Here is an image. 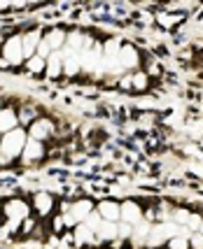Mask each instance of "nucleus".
I'll return each instance as SVG.
<instances>
[{"instance_id": "obj_1", "label": "nucleus", "mask_w": 203, "mask_h": 249, "mask_svg": "<svg viewBox=\"0 0 203 249\" xmlns=\"http://www.w3.org/2000/svg\"><path fill=\"white\" fill-rule=\"evenodd\" d=\"M26 142H28V130L23 128V126H19V128L10 130V133H2V140H0V152L5 154L7 159L17 161V159H21Z\"/></svg>"}, {"instance_id": "obj_2", "label": "nucleus", "mask_w": 203, "mask_h": 249, "mask_svg": "<svg viewBox=\"0 0 203 249\" xmlns=\"http://www.w3.org/2000/svg\"><path fill=\"white\" fill-rule=\"evenodd\" d=\"M31 203L28 200H23V198H10V200H5L2 203V217L10 221L12 226L19 228L23 219L31 217Z\"/></svg>"}, {"instance_id": "obj_3", "label": "nucleus", "mask_w": 203, "mask_h": 249, "mask_svg": "<svg viewBox=\"0 0 203 249\" xmlns=\"http://www.w3.org/2000/svg\"><path fill=\"white\" fill-rule=\"evenodd\" d=\"M0 54H2V58H5V61H7L10 65H14V68H17V65H23V63H26L21 35H10V37H5V44H2Z\"/></svg>"}, {"instance_id": "obj_4", "label": "nucleus", "mask_w": 203, "mask_h": 249, "mask_svg": "<svg viewBox=\"0 0 203 249\" xmlns=\"http://www.w3.org/2000/svg\"><path fill=\"white\" fill-rule=\"evenodd\" d=\"M117 63L124 72H128V70L136 72L140 68V63H142V54L133 44H122V49H119V54H117Z\"/></svg>"}, {"instance_id": "obj_5", "label": "nucleus", "mask_w": 203, "mask_h": 249, "mask_svg": "<svg viewBox=\"0 0 203 249\" xmlns=\"http://www.w3.org/2000/svg\"><path fill=\"white\" fill-rule=\"evenodd\" d=\"M26 130H28V138H35V140L47 142L49 138H54V133H56V124H54L49 117H38V119L33 121Z\"/></svg>"}, {"instance_id": "obj_6", "label": "nucleus", "mask_w": 203, "mask_h": 249, "mask_svg": "<svg viewBox=\"0 0 203 249\" xmlns=\"http://www.w3.org/2000/svg\"><path fill=\"white\" fill-rule=\"evenodd\" d=\"M31 207L35 210V214H40V217H49L54 210H56V198H54L49 191H38V194L33 196Z\"/></svg>"}, {"instance_id": "obj_7", "label": "nucleus", "mask_w": 203, "mask_h": 249, "mask_svg": "<svg viewBox=\"0 0 203 249\" xmlns=\"http://www.w3.org/2000/svg\"><path fill=\"white\" fill-rule=\"evenodd\" d=\"M122 221H126L131 226L145 221V207L140 205L138 200H124L122 203Z\"/></svg>"}, {"instance_id": "obj_8", "label": "nucleus", "mask_w": 203, "mask_h": 249, "mask_svg": "<svg viewBox=\"0 0 203 249\" xmlns=\"http://www.w3.org/2000/svg\"><path fill=\"white\" fill-rule=\"evenodd\" d=\"M47 156V147H44L42 140H35V138H28L26 147H23L21 161L23 163H40Z\"/></svg>"}, {"instance_id": "obj_9", "label": "nucleus", "mask_w": 203, "mask_h": 249, "mask_svg": "<svg viewBox=\"0 0 203 249\" xmlns=\"http://www.w3.org/2000/svg\"><path fill=\"white\" fill-rule=\"evenodd\" d=\"M73 242H75V247H86V245H94L96 242V231L84 224V221H80L75 228H73Z\"/></svg>"}, {"instance_id": "obj_10", "label": "nucleus", "mask_w": 203, "mask_h": 249, "mask_svg": "<svg viewBox=\"0 0 203 249\" xmlns=\"http://www.w3.org/2000/svg\"><path fill=\"white\" fill-rule=\"evenodd\" d=\"M96 212L105 221H122V203H117V200H110V198L101 200L96 205Z\"/></svg>"}, {"instance_id": "obj_11", "label": "nucleus", "mask_w": 203, "mask_h": 249, "mask_svg": "<svg viewBox=\"0 0 203 249\" xmlns=\"http://www.w3.org/2000/svg\"><path fill=\"white\" fill-rule=\"evenodd\" d=\"M42 31L40 28H31V31L21 33V42H23V56L26 58H31L35 56V49H38V44L42 42Z\"/></svg>"}, {"instance_id": "obj_12", "label": "nucleus", "mask_w": 203, "mask_h": 249, "mask_svg": "<svg viewBox=\"0 0 203 249\" xmlns=\"http://www.w3.org/2000/svg\"><path fill=\"white\" fill-rule=\"evenodd\" d=\"M21 124H19V112L17 107H10V105H5V107L0 109V133H10V130L19 128Z\"/></svg>"}, {"instance_id": "obj_13", "label": "nucleus", "mask_w": 203, "mask_h": 249, "mask_svg": "<svg viewBox=\"0 0 203 249\" xmlns=\"http://www.w3.org/2000/svg\"><path fill=\"white\" fill-rule=\"evenodd\" d=\"M65 40H68V31H63V28H49V31L44 33V42L52 47L54 52H61L65 47Z\"/></svg>"}, {"instance_id": "obj_14", "label": "nucleus", "mask_w": 203, "mask_h": 249, "mask_svg": "<svg viewBox=\"0 0 203 249\" xmlns=\"http://www.w3.org/2000/svg\"><path fill=\"white\" fill-rule=\"evenodd\" d=\"M96 238L103 242H112L119 238V221H101V226L96 228Z\"/></svg>"}, {"instance_id": "obj_15", "label": "nucleus", "mask_w": 203, "mask_h": 249, "mask_svg": "<svg viewBox=\"0 0 203 249\" xmlns=\"http://www.w3.org/2000/svg\"><path fill=\"white\" fill-rule=\"evenodd\" d=\"M44 75L49 77V79H59V77L63 75V56H61V52H54V54L47 58Z\"/></svg>"}, {"instance_id": "obj_16", "label": "nucleus", "mask_w": 203, "mask_h": 249, "mask_svg": "<svg viewBox=\"0 0 203 249\" xmlns=\"http://www.w3.org/2000/svg\"><path fill=\"white\" fill-rule=\"evenodd\" d=\"M182 17L180 12H157V23H159L161 28H166V31H173V28H178L182 23Z\"/></svg>"}, {"instance_id": "obj_17", "label": "nucleus", "mask_w": 203, "mask_h": 249, "mask_svg": "<svg viewBox=\"0 0 203 249\" xmlns=\"http://www.w3.org/2000/svg\"><path fill=\"white\" fill-rule=\"evenodd\" d=\"M150 84H152V79H150V75H147V70H136V72H133V91H136V93H147V91H150Z\"/></svg>"}, {"instance_id": "obj_18", "label": "nucleus", "mask_w": 203, "mask_h": 249, "mask_svg": "<svg viewBox=\"0 0 203 249\" xmlns=\"http://www.w3.org/2000/svg\"><path fill=\"white\" fill-rule=\"evenodd\" d=\"M17 112H19V124H21V126H26V128H28L33 121L40 117V112H38V107H35V105H21V107H17Z\"/></svg>"}, {"instance_id": "obj_19", "label": "nucleus", "mask_w": 203, "mask_h": 249, "mask_svg": "<svg viewBox=\"0 0 203 249\" xmlns=\"http://www.w3.org/2000/svg\"><path fill=\"white\" fill-rule=\"evenodd\" d=\"M23 68H26L31 75H44V70H47V58L35 54V56H31V58H26Z\"/></svg>"}, {"instance_id": "obj_20", "label": "nucleus", "mask_w": 203, "mask_h": 249, "mask_svg": "<svg viewBox=\"0 0 203 249\" xmlns=\"http://www.w3.org/2000/svg\"><path fill=\"white\" fill-rule=\"evenodd\" d=\"M122 44H124V42H119L117 37H110V40L103 44V58H105V61H115V63H117V54H119V49H122Z\"/></svg>"}, {"instance_id": "obj_21", "label": "nucleus", "mask_w": 203, "mask_h": 249, "mask_svg": "<svg viewBox=\"0 0 203 249\" xmlns=\"http://www.w3.org/2000/svg\"><path fill=\"white\" fill-rule=\"evenodd\" d=\"M166 249H192V245H189V231H182L178 235H173L166 242Z\"/></svg>"}, {"instance_id": "obj_22", "label": "nucleus", "mask_w": 203, "mask_h": 249, "mask_svg": "<svg viewBox=\"0 0 203 249\" xmlns=\"http://www.w3.org/2000/svg\"><path fill=\"white\" fill-rule=\"evenodd\" d=\"M117 89L122 91H133V72H124L117 77Z\"/></svg>"}, {"instance_id": "obj_23", "label": "nucleus", "mask_w": 203, "mask_h": 249, "mask_svg": "<svg viewBox=\"0 0 203 249\" xmlns=\"http://www.w3.org/2000/svg\"><path fill=\"white\" fill-rule=\"evenodd\" d=\"M189 210H173L171 212V221H175V224H180V226H187V219H189Z\"/></svg>"}, {"instance_id": "obj_24", "label": "nucleus", "mask_w": 203, "mask_h": 249, "mask_svg": "<svg viewBox=\"0 0 203 249\" xmlns=\"http://www.w3.org/2000/svg\"><path fill=\"white\" fill-rule=\"evenodd\" d=\"M201 221H203V217L201 214H196V212H192V214H189V219H187V231H189V233H196V231H199V228H201Z\"/></svg>"}, {"instance_id": "obj_25", "label": "nucleus", "mask_w": 203, "mask_h": 249, "mask_svg": "<svg viewBox=\"0 0 203 249\" xmlns=\"http://www.w3.org/2000/svg\"><path fill=\"white\" fill-rule=\"evenodd\" d=\"M119 238L122 240H131L133 238V226L126 221H119Z\"/></svg>"}, {"instance_id": "obj_26", "label": "nucleus", "mask_w": 203, "mask_h": 249, "mask_svg": "<svg viewBox=\"0 0 203 249\" xmlns=\"http://www.w3.org/2000/svg\"><path fill=\"white\" fill-rule=\"evenodd\" d=\"M35 54H38V56H42V58H49V56L54 54V49H52V47H49V44H47V42H44V37H42V42L38 44V49H35Z\"/></svg>"}, {"instance_id": "obj_27", "label": "nucleus", "mask_w": 203, "mask_h": 249, "mask_svg": "<svg viewBox=\"0 0 203 249\" xmlns=\"http://www.w3.org/2000/svg\"><path fill=\"white\" fill-rule=\"evenodd\" d=\"M189 245L192 249H203V235L196 231V233H189Z\"/></svg>"}, {"instance_id": "obj_28", "label": "nucleus", "mask_w": 203, "mask_h": 249, "mask_svg": "<svg viewBox=\"0 0 203 249\" xmlns=\"http://www.w3.org/2000/svg\"><path fill=\"white\" fill-rule=\"evenodd\" d=\"M157 121V114H142L140 117V126H145V124H154Z\"/></svg>"}, {"instance_id": "obj_29", "label": "nucleus", "mask_w": 203, "mask_h": 249, "mask_svg": "<svg viewBox=\"0 0 203 249\" xmlns=\"http://www.w3.org/2000/svg\"><path fill=\"white\" fill-rule=\"evenodd\" d=\"M28 7V0H12V10H23Z\"/></svg>"}, {"instance_id": "obj_30", "label": "nucleus", "mask_w": 203, "mask_h": 249, "mask_svg": "<svg viewBox=\"0 0 203 249\" xmlns=\"http://www.w3.org/2000/svg\"><path fill=\"white\" fill-rule=\"evenodd\" d=\"M12 10V0H0V12Z\"/></svg>"}, {"instance_id": "obj_31", "label": "nucleus", "mask_w": 203, "mask_h": 249, "mask_svg": "<svg viewBox=\"0 0 203 249\" xmlns=\"http://www.w3.org/2000/svg\"><path fill=\"white\" fill-rule=\"evenodd\" d=\"M10 163H12V159H7L5 154L0 152V168H2V165H10Z\"/></svg>"}, {"instance_id": "obj_32", "label": "nucleus", "mask_w": 203, "mask_h": 249, "mask_svg": "<svg viewBox=\"0 0 203 249\" xmlns=\"http://www.w3.org/2000/svg\"><path fill=\"white\" fill-rule=\"evenodd\" d=\"M199 233H201V235H203V221H201V228H199Z\"/></svg>"}, {"instance_id": "obj_33", "label": "nucleus", "mask_w": 203, "mask_h": 249, "mask_svg": "<svg viewBox=\"0 0 203 249\" xmlns=\"http://www.w3.org/2000/svg\"><path fill=\"white\" fill-rule=\"evenodd\" d=\"M2 107H5V105H2V100H0V109H2Z\"/></svg>"}, {"instance_id": "obj_34", "label": "nucleus", "mask_w": 203, "mask_h": 249, "mask_svg": "<svg viewBox=\"0 0 203 249\" xmlns=\"http://www.w3.org/2000/svg\"><path fill=\"white\" fill-rule=\"evenodd\" d=\"M0 140H2V133H0Z\"/></svg>"}, {"instance_id": "obj_35", "label": "nucleus", "mask_w": 203, "mask_h": 249, "mask_svg": "<svg viewBox=\"0 0 203 249\" xmlns=\"http://www.w3.org/2000/svg\"><path fill=\"white\" fill-rule=\"evenodd\" d=\"M44 2H47V0H44Z\"/></svg>"}]
</instances>
